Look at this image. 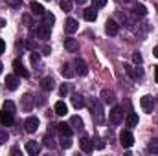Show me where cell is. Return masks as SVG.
I'll use <instances>...</instances> for the list:
<instances>
[{
  "label": "cell",
  "mask_w": 158,
  "mask_h": 156,
  "mask_svg": "<svg viewBox=\"0 0 158 156\" xmlns=\"http://www.w3.org/2000/svg\"><path fill=\"white\" fill-rule=\"evenodd\" d=\"M92 119L98 125H101L105 121V110H103V103L101 101H96L94 103V107H92Z\"/></svg>",
  "instance_id": "1"
},
{
  "label": "cell",
  "mask_w": 158,
  "mask_h": 156,
  "mask_svg": "<svg viewBox=\"0 0 158 156\" xmlns=\"http://www.w3.org/2000/svg\"><path fill=\"white\" fill-rule=\"evenodd\" d=\"M140 107H142L143 112L151 114V112L155 110V97H153V96H143V97L140 99Z\"/></svg>",
  "instance_id": "2"
},
{
  "label": "cell",
  "mask_w": 158,
  "mask_h": 156,
  "mask_svg": "<svg viewBox=\"0 0 158 156\" xmlns=\"http://www.w3.org/2000/svg\"><path fill=\"white\" fill-rule=\"evenodd\" d=\"M119 143H121L125 149H131L132 143H134V136H132V132H131V130H121V134H119Z\"/></svg>",
  "instance_id": "3"
},
{
  "label": "cell",
  "mask_w": 158,
  "mask_h": 156,
  "mask_svg": "<svg viewBox=\"0 0 158 156\" xmlns=\"http://www.w3.org/2000/svg\"><path fill=\"white\" fill-rule=\"evenodd\" d=\"M39 123L40 121H39V117L37 116H30L26 121H24V130L30 132V134H33V132L39 129Z\"/></svg>",
  "instance_id": "4"
},
{
  "label": "cell",
  "mask_w": 158,
  "mask_h": 156,
  "mask_svg": "<svg viewBox=\"0 0 158 156\" xmlns=\"http://www.w3.org/2000/svg\"><path fill=\"white\" fill-rule=\"evenodd\" d=\"M109 119L112 125H119L123 121V109L121 107H114L110 112H109Z\"/></svg>",
  "instance_id": "5"
},
{
  "label": "cell",
  "mask_w": 158,
  "mask_h": 156,
  "mask_svg": "<svg viewBox=\"0 0 158 156\" xmlns=\"http://www.w3.org/2000/svg\"><path fill=\"white\" fill-rule=\"evenodd\" d=\"M99 97H101V101H103V103H109V105H114V103H116V94H114V90L103 88V90H101V94H99Z\"/></svg>",
  "instance_id": "6"
},
{
  "label": "cell",
  "mask_w": 158,
  "mask_h": 156,
  "mask_svg": "<svg viewBox=\"0 0 158 156\" xmlns=\"http://www.w3.org/2000/svg\"><path fill=\"white\" fill-rule=\"evenodd\" d=\"M15 114H11V112H7V110H0V125H4V127H9V125H13L15 123Z\"/></svg>",
  "instance_id": "7"
},
{
  "label": "cell",
  "mask_w": 158,
  "mask_h": 156,
  "mask_svg": "<svg viewBox=\"0 0 158 156\" xmlns=\"http://www.w3.org/2000/svg\"><path fill=\"white\" fill-rule=\"evenodd\" d=\"M50 26H46V24H39L37 28H35V35L39 37V39H42V40H48L50 39Z\"/></svg>",
  "instance_id": "8"
},
{
  "label": "cell",
  "mask_w": 158,
  "mask_h": 156,
  "mask_svg": "<svg viewBox=\"0 0 158 156\" xmlns=\"http://www.w3.org/2000/svg\"><path fill=\"white\" fill-rule=\"evenodd\" d=\"M13 70H15V74H17V76H20V77H30V72L24 68V64H22L19 59H15V61H13Z\"/></svg>",
  "instance_id": "9"
},
{
  "label": "cell",
  "mask_w": 158,
  "mask_h": 156,
  "mask_svg": "<svg viewBox=\"0 0 158 156\" xmlns=\"http://www.w3.org/2000/svg\"><path fill=\"white\" fill-rule=\"evenodd\" d=\"M79 30V24L76 18H66L64 20V31L68 33V35H72V33H76Z\"/></svg>",
  "instance_id": "10"
},
{
  "label": "cell",
  "mask_w": 158,
  "mask_h": 156,
  "mask_svg": "<svg viewBox=\"0 0 158 156\" xmlns=\"http://www.w3.org/2000/svg\"><path fill=\"white\" fill-rule=\"evenodd\" d=\"M79 147H81V151H83V153H92L94 143L90 142V138H88V136H83V138L79 140Z\"/></svg>",
  "instance_id": "11"
},
{
  "label": "cell",
  "mask_w": 158,
  "mask_h": 156,
  "mask_svg": "<svg viewBox=\"0 0 158 156\" xmlns=\"http://www.w3.org/2000/svg\"><path fill=\"white\" fill-rule=\"evenodd\" d=\"M74 66H76V74H79V76H86L88 74V66H86V63L83 59H76Z\"/></svg>",
  "instance_id": "12"
},
{
  "label": "cell",
  "mask_w": 158,
  "mask_h": 156,
  "mask_svg": "<svg viewBox=\"0 0 158 156\" xmlns=\"http://www.w3.org/2000/svg\"><path fill=\"white\" fill-rule=\"evenodd\" d=\"M123 68H125L127 76H129V77H132V79H138V77H142V76H143V70H142V68H132L131 64H125Z\"/></svg>",
  "instance_id": "13"
},
{
  "label": "cell",
  "mask_w": 158,
  "mask_h": 156,
  "mask_svg": "<svg viewBox=\"0 0 158 156\" xmlns=\"http://www.w3.org/2000/svg\"><path fill=\"white\" fill-rule=\"evenodd\" d=\"M105 31L109 33V35H118L119 31V24L116 22V20H107V24H105Z\"/></svg>",
  "instance_id": "14"
},
{
  "label": "cell",
  "mask_w": 158,
  "mask_h": 156,
  "mask_svg": "<svg viewBox=\"0 0 158 156\" xmlns=\"http://www.w3.org/2000/svg\"><path fill=\"white\" fill-rule=\"evenodd\" d=\"M20 109H22L24 112H30V110L33 109V97H31L30 94L22 96V103H20Z\"/></svg>",
  "instance_id": "15"
},
{
  "label": "cell",
  "mask_w": 158,
  "mask_h": 156,
  "mask_svg": "<svg viewBox=\"0 0 158 156\" xmlns=\"http://www.w3.org/2000/svg\"><path fill=\"white\" fill-rule=\"evenodd\" d=\"M4 84H6L7 90H17L19 88V79H17V76H6Z\"/></svg>",
  "instance_id": "16"
},
{
  "label": "cell",
  "mask_w": 158,
  "mask_h": 156,
  "mask_svg": "<svg viewBox=\"0 0 158 156\" xmlns=\"http://www.w3.org/2000/svg\"><path fill=\"white\" fill-rule=\"evenodd\" d=\"M61 74H63V77L70 79L76 76V68H72V64H68V63H64L63 66H61Z\"/></svg>",
  "instance_id": "17"
},
{
  "label": "cell",
  "mask_w": 158,
  "mask_h": 156,
  "mask_svg": "<svg viewBox=\"0 0 158 156\" xmlns=\"http://www.w3.org/2000/svg\"><path fill=\"white\" fill-rule=\"evenodd\" d=\"M26 153L30 156H37L40 153V145L35 143V142H28V143H26Z\"/></svg>",
  "instance_id": "18"
},
{
  "label": "cell",
  "mask_w": 158,
  "mask_h": 156,
  "mask_svg": "<svg viewBox=\"0 0 158 156\" xmlns=\"http://www.w3.org/2000/svg\"><path fill=\"white\" fill-rule=\"evenodd\" d=\"M40 88H42L44 92H52V90L55 88V81L52 77H44L40 81Z\"/></svg>",
  "instance_id": "19"
},
{
  "label": "cell",
  "mask_w": 158,
  "mask_h": 156,
  "mask_svg": "<svg viewBox=\"0 0 158 156\" xmlns=\"http://www.w3.org/2000/svg\"><path fill=\"white\" fill-rule=\"evenodd\" d=\"M64 50H68V51H77L79 50V42L76 39H64Z\"/></svg>",
  "instance_id": "20"
},
{
  "label": "cell",
  "mask_w": 158,
  "mask_h": 156,
  "mask_svg": "<svg viewBox=\"0 0 158 156\" xmlns=\"http://www.w3.org/2000/svg\"><path fill=\"white\" fill-rule=\"evenodd\" d=\"M30 7H31V13H33V15H37V17H44V13H46V11H44V7L40 6L39 2H35V0L30 4Z\"/></svg>",
  "instance_id": "21"
},
{
  "label": "cell",
  "mask_w": 158,
  "mask_h": 156,
  "mask_svg": "<svg viewBox=\"0 0 158 156\" xmlns=\"http://www.w3.org/2000/svg\"><path fill=\"white\" fill-rule=\"evenodd\" d=\"M96 18H98V9H96V7H88V9H85V20L94 22Z\"/></svg>",
  "instance_id": "22"
},
{
  "label": "cell",
  "mask_w": 158,
  "mask_h": 156,
  "mask_svg": "<svg viewBox=\"0 0 158 156\" xmlns=\"http://www.w3.org/2000/svg\"><path fill=\"white\" fill-rule=\"evenodd\" d=\"M53 109H55V114H57V116H64V114L68 112V107H66L64 101H57Z\"/></svg>",
  "instance_id": "23"
},
{
  "label": "cell",
  "mask_w": 158,
  "mask_h": 156,
  "mask_svg": "<svg viewBox=\"0 0 158 156\" xmlns=\"http://www.w3.org/2000/svg\"><path fill=\"white\" fill-rule=\"evenodd\" d=\"M72 105H74L76 109H83V107H85V97H83L81 94H74V96H72Z\"/></svg>",
  "instance_id": "24"
},
{
  "label": "cell",
  "mask_w": 158,
  "mask_h": 156,
  "mask_svg": "<svg viewBox=\"0 0 158 156\" xmlns=\"http://www.w3.org/2000/svg\"><path fill=\"white\" fill-rule=\"evenodd\" d=\"M132 13H134L136 17H145V15H147V7H145L143 4H136V6L132 7Z\"/></svg>",
  "instance_id": "25"
},
{
  "label": "cell",
  "mask_w": 158,
  "mask_h": 156,
  "mask_svg": "<svg viewBox=\"0 0 158 156\" xmlns=\"http://www.w3.org/2000/svg\"><path fill=\"white\" fill-rule=\"evenodd\" d=\"M57 130L61 132V136H72V129H70V125H66V123H59V125H57Z\"/></svg>",
  "instance_id": "26"
},
{
  "label": "cell",
  "mask_w": 158,
  "mask_h": 156,
  "mask_svg": "<svg viewBox=\"0 0 158 156\" xmlns=\"http://www.w3.org/2000/svg\"><path fill=\"white\" fill-rule=\"evenodd\" d=\"M125 123H127V127H131V129H132V127H136V125H138V114L131 112V114L127 116V121H125Z\"/></svg>",
  "instance_id": "27"
},
{
  "label": "cell",
  "mask_w": 158,
  "mask_h": 156,
  "mask_svg": "<svg viewBox=\"0 0 158 156\" xmlns=\"http://www.w3.org/2000/svg\"><path fill=\"white\" fill-rule=\"evenodd\" d=\"M44 147H48V149L55 147V140H53V136H52V132H50V130H48V134L44 136Z\"/></svg>",
  "instance_id": "28"
},
{
  "label": "cell",
  "mask_w": 158,
  "mask_h": 156,
  "mask_svg": "<svg viewBox=\"0 0 158 156\" xmlns=\"http://www.w3.org/2000/svg\"><path fill=\"white\" fill-rule=\"evenodd\" d=\"M59 6H61V9H63V11H66V13H68V11H72V7H74V0H61V2H59Z\"/></svg>",
  "instance_id": "29"
},
{
  "label": "cell",
  "mask_w": 158,
  "mask_h": 156,
  "mask_svg": "<svg viewBox=\"0 0 158 156\" xmlns=\"http://www.w3.org/2000/svg\"><path fill=\"white\" fill-rule=\"evenodd\" d=\"M59 145H61L63 149H70V147H72V136H63L61 142H59Z\"/></svg>",
  "instance_id": "30"
},
{
  "label": "cell",
  "mask_w": 158,
  "mask_h": 156,
  "mask_svg": "<svg viewBox=\"0 0 158 156\" xmlns=\"http://www.w3.org/2000/svg\"><path fill=\"white\" fill-rule=\"evenodd\" d=\"M70 123H72L77 130H83V119H81L79 116H72L70 117Z\"/></svg>",
  "instance_id": "31"
},
{
  "label": "cell",
  "mask_w": 158,
  "mask_h": 156,
  "mask_svg": "<svg viewBox=\"0 0 158 156\" xmlns=\"http://www.w3.org/2000/svg\"><path fill=\"white\" fill-rule=\"evenodd\" d=\"M4 110H7V112H11V114H15L17 112V107H15V103L13 101H4V107H2Z\"/></svg>",
  "instance_id": "32"
},
{
  "label": "cell",
  "mask_w": 158,
  "mask_h": 156,
  "mask_svg": "<svg viewBox=\"0 0 158 156\" xmlns=\"http://www.w3.org/2000/svg\"><path fill=\"white\" fill-rule=\"evenodd\" d=\"M147 151H149V153H153V154H158V140H151V142H149Z\"/></svg>",
  "instance_id": "33"
},
{
  "label": "cell",
  "mask_w": 158,
  "mask_h": 156,
  "mask_svg": "<svg viewBox=\"0 0 158 156\" xmlns=\"http://www.w3.org/2000/svg\"><path fill=\"white\" fill-rule=\"evenodd\" d=\"M44 20H46V22H44V24H46V26H50V28H52V24H53V22H55V17H53V13H44Z\"/></svg>",
  "instance_id": "34"
},
{
  "label": "cell",
  "mask_w": 158,
  "mask_h": 156,
  "mask_svg": "<svg viewBox=\"0 0 158 156\" xmlns=\"http://www.w3.org/2000/svg\"><path fill=\"white\" fill-rule=\"evenodd\" d=\"M7 140H9V132H7L6 129H0V145L6 143Z\"/></svg>",
  "instance_id": "35"
},
{
  "label": "cell",
  "mask_w": 158,
  "mask_h": 156,
  "mask_svg": "<svg viewBox=\"0 0 158 156\" xmlns=\"http://www.w3.org/2000/svg\"><path fill=\"white\" fill-rule=\"evenodd\" d=\"M30 61H31V64H33V66H39V63H40L39 53H35V51H33V53L30 55Z\"/></svg>",
  "instance_id": "36"
},
{
  "label": "cell",
  "mask_w": 158,
  "mask_h": 156,
  "mask_svg": "<svg viewBox=\"0 0 158 156\" xmlns=\"http://www.w3.org/2000/svg\"><path fill=\"white\" fill-rule=\"evenodd\" d=\"M107 6V0H92V7H105Z\"/></svg>",
  "instance_id": "37"
},
{
  "label": "cell",
  "mask_w": 158,
  "mask_h": 156,
  "mask_svg": "<svg viewBox=\"0 0 158 156\" xmlns=\"http://www.w3.org/2000/svg\"><path fill=\"white\" fill-rule=\"evenodd\" d=\"M142 61H143V57H142V55L136 51V53L132 55V63H134V64H142Z\"/></svg>",
  "instance_id": "38"
},
{
  "label": "cell",
  "mask_w": 158,
  "mask_h": 156,
  "mask_svg": "<svg viewBox=\"0 0 158 156\" xmlns=\"http://www.w3.org/2000/svg\"><path fill=\"white\" fill-rule=\"evenodd\" d=\"M59 94L64 97V96L68 94V86H66V84H61V88H59Z\"/></svg>",
  "instance_id": "39"
},
{
  "label": "cell",
  "mask_w": 158,
  "mask_h": 156,
  "mask_svg": "<svg viewBox=\"0 0 158 156\" xmlns=\"http://www.w3.org/2000/svg\"><path fill=\"white\" fill-rule=\"evenodd\" d=\"M4 51H6V42L0 39V53H4Z\"/></svg>",
  "instance_id": "40"
},
{
  "label": "cell",
  "mask_w": 158,
  "mask_h": 156,
  "mask_svg": "<svg viewBox=\"0 0 158 156\" xmlns=\"http://www.w3.org/2000/svg\"><path fill=\"white\" fill-rule=\"evenodd\" d=\"M155 81L158 83V66H155Z\"/></svg>",
  "instance_id": "41"
},
{
  "label": "cell",
  "mask_w": 158,
  "mask_h": 156,
  "mask_svg": "<svg viewBox=\"0 0 158 156\" xmlns=\"http://www.w3.org/2000/svg\"><path fill=\"white\" fill-rule=\"evenodd\" d=\"M24 22H26V24H28V26H30V24H31V20H30V17H28V15H26V17H24Z\"/></svg>",
  "instance_id": "42"
},
{
  "label": "cell",
  "mask_w": 158,
  "mask_h": 156,
  "mask_svg": "<svg viewBox=\"0 0 158 156\" xmlns=\"http://www.w3.org/2000/svg\"><path fill=\"white\" fill-rule=\"evenodd\" d=\"M105 147V142H98V149H103Z\"/></svg>",
  "instance_id": "43"
},
{
  "label": "cell",
  "mask_w": 158,
  "mask_h": 156,
  "mask_svg": "<svg viewBox=\"0 0 158 156\" xmlns=\"http://www.w3.org/2000/svg\"><path fill=\"white\" fill-rule=\"evenodd\" d=\"M153 55H155V57H156V59H158V46H156V48H155V50H153Z\"/></svg>",
  "instance_id": "44"
},
{
  "label": "cell",
  "mask_w": 158,
  "mask_h": 156,
  "mask_svg": "<svg viewBox=\"0 0 158 156\" xmlns=\"http://www.w3.org/2000/svg\"><path fill=\"white\" fill-rule=\"evenodd\" d=\"M74 2H76V4H79V6H83V4H85L86 0H74Z\"/></svg>",
  "instance_id": "45"
},
{
  "label": "cell",
  "mask_w": 158,
  "mask_h": 156,
  "mask_svg": "<svg viewBox=\"0 0 158 156\" xmlns=\"http://www.w3.org/2000/svg\"><path fill=\"white\" fill-rule=\"evenodd\" d=\"M4 26H6V20H4V18H0V28H4Z\"/></svg>",
  "instance_id": "46"
},
{
  "label": "cell",
  "mask_w": 158,
  "mask_h": 156,
  "mask_svg": "<svg viewBox=\"0 0 158 156\" xmlns=\"http://www.w3.org/2000/svg\"><path fill=\"white\" fill-rule=\"evenodd\" d=\"M123 2H129V4H131V2H136V0H123Z\"/></svg>",
  "instance_id": "47"
},
{
  "label": "cell",
  "mask_w": 158,
  "mask_h": 156,
  "mask_svg": "<svg viewBox=\"0 0 158 156\" xmlns=\"http://www.w3.org/2000/svg\"><path fill=\"white\" fill-rule=\"evenodd\" d=\"M0 74H2V63H0Z\"/></svg>",
  "instance_id": "48"
}]
</instances>
